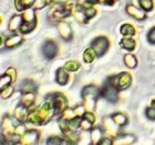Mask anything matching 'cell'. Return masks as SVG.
I'll list each match as a JSON object with an SVG mask.
<instances>
[{"mask_svg": "<svg viewBox=\"0 0 155 145\" xmlns=\"http://www.w3.org/2000/svg\"><path fill=\"white\" fill-rule=\"evenodd\" d=\"M43 52L45 56L48 59H51L54 57L56 53V47L54 43L51 42L46 43L44 46Z\"/></svg>", "mask_w": 155, "mask_h": 145, "instance_id": "1", "label": "cell"}, {"mask_svg": "<svg viewBox=\"0 0 155 145\" xmlns=\"http://www.w3.org/2000/svg\"><path fill=\"white\" fill-rule=\"evenodd\" d=\"M149 40L151 42L155 43V27L152 30H151V32H150Z\"/></svg>", "mask_w": 155, "mask_h": 145, "instance_id": "2", "label": "cell"}]
</instances>
